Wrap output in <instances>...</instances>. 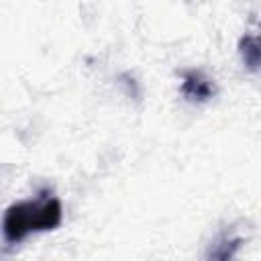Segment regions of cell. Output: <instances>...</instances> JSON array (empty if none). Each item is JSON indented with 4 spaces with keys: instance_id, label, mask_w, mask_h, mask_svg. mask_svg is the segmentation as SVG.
Here are the masks:
<instances>
[{
    "instance_id": "6da1fadb",
    "label": "cell",
    "mask_w": 261,
    "mask_h": 261,
    "mask_svg": "<svg viewBox=\"0 0 261 261\" xmlns=\"http://www.w3.org/2000/svg\"><path fill=\"white\" fill-rule=\"evenodd\" d=\"M61 220V202L55 196L41 194L35 200H22L6 208L2 218V237L8 245H18L29 234L55 230Z\"/></svg>"
},
{
    "instance_id": "7a4b0ae2",
    "label": "cell",
    "mask_w": 261,
    "mask_h": 261,
    "mask_svg": "<svg viewBox=\"0 0 261 261\" xmlns=\"http://www.w3.org/2000/svg\"><path fill=\"white\" fill-rule=\"evenodd\" d=\"M181 94L192 102H206L216 94V86L202 71H186L181 77Z\"/></svg>"
},
{
    "instance_id": "3957f363",
    "label": "cell",
    "mask_w": 261,
    "mask_h": 261,
    "mask_svg": "<svg viewBox=\"0 0 261 261\" xmlns=\"http://www.w3.org/2000/svg\"><path fill=\"white\" fill-rule=\"evenodd\" d=\"M239 51H241V57H243V63L249 67V69H257L259 67V43H257V35H247L241 39V45H239Z\"/></svg>"
}]
</instances>
